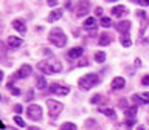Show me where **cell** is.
<instances>
[{"label": "cell", "mask_w": 149, "mask_h": 130, "mask_svg": "<svg viewBox=\"0 0 149 130\" xmlns=\"http://www.w3.org/2000/svg\"><path fill=\"white\" fill-rule=\"evenodd\" d=\"M137 3L141 6H149V0H137Z\"/></svg>", "instance_id": "cell-33"}, {"label": "cell", "mask_w": 149, "mask_h": 130, "mask_svg": "<svg viewBox=\"0 0 149 130\" xmlns=\"http://www.w3.org/2000/svg\"><path fill=\"white\" fill-rule=\"evenodd\" d=\"M28 130H40L39 127H34V125H31V127H28Z\"/></svg>", "instance_id": "cell-41"}, {"label": "cell", "mask_w": 149, "mask_h": 130, "mask_svg": "<svg viewBox=\"0 0 149 130\" xmlns=\"http://www.w3.org/2000/svg\"><path fill=\"white\" fill-rule=\"evenodd\" d=\"M14 122H16L19 127H25V121H23L20 116H14Z\"/></svg>", "instance_id": "cell-27"}, {"label": "cell", "mask_w": 149, "mask_h": 130, "mask_svg": "<svg viewBox=\"0 0 149 130\" xmlns=\"http://www.w3.org/2000/svg\"><path fill=\"white\" fill-rule=\"evenodd\" d=\"M95 60L98 64H102L106 60V53H102V51H98V53H95Z\"/></svg>", "instance_id": "cell-25"}, {"label": "cell", "mask_w": 149, "mask_h": 130, "mask_svg": "<svg viewBox=\"0 0 149 130\" xmlns=\"http://www.w3.org/2000/svg\"><path fill=\"white\" fill-rule=\"evenodd\" d=\"M120 105H121V107H124V110L127 109V102H126V99H121V101H120Z\"/></svg>", "instance_id": "cell-37"}, {"label": "cell", "mask_w": 149, "mask_h": 130, "mask_svg": "<svg viewBox=\"0 0 149 130\" xmlns=\"http://www.w3.org/2000/svg\"><path fill=\"white\" fill-rule=\"evenodd\" d=\"M36 84H37V88H40V90H44V88L47 87V81L44 76H37L36 77Z\"/></svg>", "instance_id": "cell-23"}, {"label": "cell", "mask_w": 149, "mask_h": 130, "mask_svg": "<svg viewBox=\"0 0 149 130\" xmlns=\"http://www.w3.org/2000/svg\"><path fill=\"white\" fill-rule=\"evenodd\" d=\"M2 79H3V71L0 70V81H2Z\"/></svg>", "instance_id": "cell-44"}, {"label": "cell", "mask_w": 149, "mask_h": 130, "mask_svg": "<svg viewBox=\"0 0 149 130\" xmlns=\"http://www.w3.org/2000/svg\"><path fill=\"white\" fill-rule=\"evenodd\" d=\"M0 99H2V95H0Z\"/></svg>", "instance_id": "cell-46"}, {"label": "cell", "mask_w": 149, "mask_h": 130, "mask_svg": "<svg viewBox=\"0 0 149 130\" xmlns=\"http://www.w3.org/2000/svg\"><path fill=\"white\" fill-rule=\"evenodd\" d=\"M50 91L54 93V95H59V96H65L70 93V88L65 87V85H59V84H53L50 87Z\"/></svg>", "instance_id": "cell-5"}, {"label": "cell", "mask_w": 149, "mask_h": 130, "mask_svg": "<svg viewBox=\"0 0 149 130\" xmlns=\"http://www.w3.org/2000/svg\"><path fill=\"white\" fill-rule=\"evenodd\" d=\"M100 25H101L102 28H110V26H112V20H110L109 17H101Z\"/></svg>", "instance_id": "cell-24"}, {"label": "cell", "mask_w": 149, "mask_h": 130, "mask_svg": "<svg viewBox=\"0 0 149 130\" xmlns=\"http://www.w3.org/2000/svg\"><path fill=\"white\" fill-rule=\"evenodd\" d=\"M47 107H48L50 118H58V116L61 115V111H62V109H64V105L61 104L59 101H54V99L47 101Z\"/></svg>", "instance_id": "cell-3"}, {"label": "cell", "mask_w": 149, "mask_h": 130, "mask_svg": "<svg viewBox=\"0 0 149 130\" xmlns=\"http://www.w3.org/2000/svg\"><path fill=\"white\" fill-rule=\"evenodd\" d=\"M120 42H121V45L126 46V48H129L130 45H132V39H130V36H129V32H126V34H123L120 37Z\"/></svg>", "instance_id": "cell-19"}, {"label": "cell", "mask_w": 149, "mask_h": 130, "mask_svg": "<svg viewBox=\"0 0 149 130\" xmlns=\"http://www.w3.org/2000/svg\"><path fill=\"white\" fill-rule=\"evenodd\" d=\"M5 129H6V127H5V124L2 122V121H0V130H5Z\"/></svg>", "instance_id": "cell-43"}, {"label": "cell", "mask_w": 149, "mask_h": 130, "mask_svg": "<svg viewBox=\"0 0 149 130\" xmlns=\"http://www.w3.org/2000/svg\"><path fill=\"white\" fill-rule=\"evenodd\" d=\"M84 53V48H81V46H74V48H72L68 51V57L70 59H78V57H81Z\"/></svg>", "instance_id": "cell-14"}, {"label": "cell", "mask_w": 149, "mask_h": 130, "mask_svg": "<svg viewBox=\"0 0 149 130\" xmlns=\"http://www.w3.org/2000/svg\"><path fill=\"white\" fill-rule=\"evenodd\" d=\"M86 122H87V127H88V129H92V127H96V121H95V119H87Z\"/></svg>", "instance_id": "cell-29"}, {"label": "cell", "mask_w": 149, "mask_h": 130, "mask_svg": "<svg viewBox=\"0 0 149 130\" xmlns=\"http://www.w3.org/2000/svg\"><path fill=\"white\" fill-rule=\"evenodd\" d=\"M135 115H137V105L127 107V109L124 110V116L127 119H135Z\"/></svg>", "instance_id": "cell-18"}, {"label": "cell", "mask_w": 149, "mask_h": 130, "mask_svg": "<svg viewBox=\"0 0 149 130\" xmlns=\"http://www.w3.org/2000/svg\"><path fill=\"white\" fill-rule=\"evenodd\" d=\"M137 16H138L140 19H144V17H146V14H144V11H138V12H137Z\"/></svg>", "instance_id": "cell-39"}, {"label": "cell", "mask_w": 149, "mask_h": 130, "mask_svg": "<svg viewBox=\"0 0 149 130\" xmlns=\"http://www.w3.org/2000/svg\"><path fill=\"white\" fill-rule=\"evenodd\" d=\"M13 26H14V30H17L20 34H25V32H26V25H25V22H23V20H20V19L13 20Z\"/></svg>", "instance_id": "cell-11"}, {"label": "cell", "mask_w": 149, "mask_h": 130, "mask_svg": "<svg viewBox=\"0 0 149 130\" xmlns=\"http://www.w3.org/2000/svg\"><path fill=\"white\" fill-rule=\"evenodd\" d=\"M137 130H144V127H143V125H138V127H137Z\"/></svg>", "instance_id": "cell-45"}, {"label": "cell", "mask_w": 149, "mask_h": 130, "mask_svg": "<svg viewBox=\"0 0 149 130\" xmlns=\"http://www.w3.org/2000/svg\"><path fill=\"white\" fill-rule=\"evenodd\" d=\"M98 84H100V77H98L95 73H88V74H86V76H82L79 79V87H81L82 90H90V88H93L95 85H98Z\"/></svg>", "instance_id": "cell-2"}, {"label": "cell", "mask_w": 149, "mask_h": 130, "mask_svg": "<svg viewBox=\"0 0 149 130\" xmlns=\"http://www.w3.org/2000/svg\"><path fill=\"white\" fill-rule=\"evenodd\" d=\"M100 111H101L102 115L109 116V118H115V116H116V113H115L113 109H106V107H102V109H100Z\"/></svg>", "instance_id": "cell-22"}, {"label": "cell", "mask_w": 149, "mask_h": 130, "mask_svg": "<svg viewBox=\"0 0 149 130\" xmlns=\"http://www.w3.org/2000/svg\"><path fill=\"white\" fill-rule=\"evenodd\" d=\"M101 99H102L101 95H95V96H93L92 99H90V102H92V104H98V102H100Z\"/></svg>", "instance_id": "cell-28"}, {"label": "cell", "mask_w": 149, "mask_h": 130, "mask_svg": "<svg viewBox=\"0 0 149 130\" xmlns=\"http://www.w3.org/2000/svg\"><path fill=\"white\" fill-rule=\"evenodd\" d=\"M37 68H39L42 73H45V74H54V73H53V70L50 68V65H48V62H47V60H44V62H39V64H37Z\"/></svg>", "instance_id": "cell-17"}, {"label": "cell", "mask_w": 149, "mask_h": 130, "mask_svg": "<svg viewBox=\"0 0 149 130\" xmlns=\"http://www.w3.org/2000/svg\"><path fill=\"white\" fill-rule=\"evenodd\" d=\"M33 95H34V93H33V90H30L26 93V98H25V101H31L33 99Z\"/></svg>", "instance_id": "cell-36"}, {"label": "cell", "mask_w": 149, "mask_h": 130, "mask_svg": "<svg viewBox=\"0 0 149 130\" xmlns=\"http://www.w3.org/2000/svg\"><path fill=\"white\" fill-rule=\"evenodd\" d=\"M8 45H9V48H19V46L22 45V39H19L16 36H9L8 37Z\"/></svg>", "instance_id": "cell-16"}, {"label": "cell", "mask_w": 149, "mask_h": 130, "mask_svg": "<svg viewBox=\"0 0 149 130\" xmlns=\"http://www.w3.org/2000/svg\"><path fill=\"white\" fill-rule=\"evenodd\" d=\"M137 121L135 119H126L124 122H118L116 124V130H132Z\"/></svg>", "instance_id": "cell-8"}, {"label": "cell", "mask_w": 149, "mask_h": 130, "mask_svg": "<svg viewBox=\"0 0 149 130\" xmlns=\"http://www.w3.org/2000/svg\"><path fill=\"white\" fill-rule=\"evenodd\" d=\"M88 11H90V3H88V2H81V3H79L78 11H76V16L78 17L86 16V14H88Z\"/></svg>", "instance_id": "cell-10"}, {"label": "cell", "mask_w": 149, "mask_h": 130, "mask_svg": "<svg viewBox=\"0 0 149 130\" xmlns=\"http://www.w3.org/2000/svg\"><path fill=\"white\" fill-rule=\"evenodd\" d=\"M82 26H84V30H87V31H95L96 30V20H95V17H87Z\"/></svg>", "instance_id": "cell-12"}, {"label": "cell", "mask_w": 149, "mask_h": 130, "mask_svg": "<svg viewBox=\"0 0 149 130\" xmlns=\"http://www.w3.org/2000/svg\"><path fill=\"white\" fill-rule=\"evenodd\" d=\"M47 62H48L50 68L53 70V73H59L61 70H62V64H61L58 59H54V57H53V59H48Z\"/></svg>", "instance_id": "cell-13"}, {"label": "cell", "mask_w": 149, "mask_h": 130, "mask_svg": "<svg viewBox=\"0 0 149 130\" xmlns=\"http://www.w3.org/2000/svg\"><path fill=\"white\" fill-rule=\"evenodd\" d=\"M14 111H16V113H19V115H20L22 111H23L22 105H20V104H16V105H14Z\"/></svg>", "instance_id": "cell-32"}, {"label": "cell", "mask_w": 149, "mask_h": 130, "mask_svg": "<svg viewBox=\"0 0 149 130\" xmlns=\"http://www.w3.org/2000/svg\"><path fill=\"white\" fill-rule=\"evenodd\" d=\"M112 16H113V17H123V16H126V14H127V9H126L124 6H123V5H118V6H113V8H112Z\"/></svg>", "instance_id": "cell-9"}, {"label": "cell", "mask_w": 149, "mask_h": 130, "mask_svg": "<svg viewBox=\"0 0 149 130\" xmlns=\"http://www.w3.org/2000/svg\"><path fill=\"white\" fill-rule=\"evenodd\" d=\"M132 101L135 102V104H143V101H141V98H140V95H134V96H132Z\"/></svg>", "instance_id": "cell-30"}, {"label": "cell", "mask_w": 149, "mask_h": 130, "mask_svg": "<svg viewBox=\"0 0 149 130\" xmlns=\"http://www.w3.org/2000/svg\"><path fill=\"white\" fill-rule=\"evenodd\" d=\"M48 40L54 46L62 48V46H65V44H67V36L64 34V31L61 30V28H53V30L50 31V34H48Z\"/></svg>", "instance_id": "cell-1"}, {"label": "cell", "mask_w": 149, "mask_h": 130, "mask_svg": "<svg viewBox=\"0 0 149 130\" xmlns=\"http://www.w3.org/2000/svg\"><path fill=\"white\" fill-rule=\"evenodd\" d=\"M58 5V2H54V0H51V2H48V6H56Z\"/></svg>", "instance_id": "cell-40"}, {"label": "cell", "mask_w": 149, "mask_h": 130, "mask_svg": "<svg viewBox=\"0 0 149 130\" xmlns=\"http://www.w3.org/2000/svg\"><path fill=\"white\" fill-rule=\"evenodd\" d=\"M95 14H96V16H102V8H96L95 9Z\"/></svg>", "instance_id": "cell-38"}, {"label": "cell", "mask_w": 149, "mask_h": 130, "mask_svg": "<svg viewBox=\"0 0 149 130\" xmlns=\"http://www.w3.org/2000/svg\"><path fill=\"white\" fill-rule=\"evenodd\" d=\"M26 115H28V118L33 119V121H39V119H42V109H40V105L31 104V105L26 109Z\"/></svg>", "instance_id": "cell-4"}, {"label": "cell", "mask_w": 149, "mask_h": 130, "mask_svg": "<svg viewBox=\"0 0 149 130\" xmlns=\"http://www.w3.org/2000/svg\"><path fill=\"white\" fill-rule=\"evenodd\" d=\"M65 8H72V2H65Z\"/></svg>", "instance_id": "cell-42"}, {"label": "cell", "mask_w": 149, "mask_h": 130, "mask_svg": "<svg viewBox=\"0 0 149 130\" xmlns=\"http://www.w3.org/2000/svg\"><path fill=\"white\" fill-rule=\"evenodd\" d=\"M61 130H78V129L73 122H64L62 125H61Z\"/></svg>", "instance_id": "cell-26"}, {"label": "cell", "mask_w": 149, "mask_h": 130, "mask_svg": "<svg viewBox=\"0 0 149 130\" xmlns=\"http://www.w3.org/2000/svg\"><path fill=\"white\" fill-rule=\"evenodd\" d=\"M61 17H62V9H56V11H53L48 16V22H56V20H59Z\"/></svg>", "instance_id": "cell-20"}, {"label": "cell", "mask_w": 149, "mask_h": 130, "mask_svg": "<svg viewBox=\"0 0 149 130\" xmlns=\"http://www.w3.org/2000/svg\"><path fill=\"white\" fill-rule=\"evenodd\" d=\"M115 30L118 31V32H121V34H126V32H129V30H130V22L129 20H121V22H118L115 25Z\"/></svg>", "instance_id": "cell-7"}, {"label": "cell", "mask_w": 149, "mask_h": 130, "mask_svg": "<svg viewBox=\"0 0 149 130\" xmlns=\"http://www.w3.org/2000/svg\"><path fill=\"white\" fill-rule=\"evenodd\" d=\"M98 44H100L101 46H107L110 44V36L109 34H101L100 40H98Z\"/></svg>", "instance_id": "cell-21"}, {"label": "cell", "mask_w": 149, "mask_h": 130, "mask_svg": "<svg viewBox=\"0 0 149 130\" xmlns=\"http://www.w3.org/2000/svg\"><path fill=\"white\" fill-rule=\"evenodd\" d=\"M141 84H143V85H149V74H148V76H143Z\"/></svg>", "instance_id": "cell-34"}, {"label": "cell", "mask_w": 149, "mask_h": 130, "mask_svg": "<svg viewBox=\"0 0 149 130\" xmlns=\"http://www.w3.org/2000/svg\"><path fill=\"white\" fill-rule=\"evenodd\" d=\"M11 93H13L14 96H19V95H20V90H19V88H16V87H13V88H11Z\"/></svg>", "instance_id": "cell-35"}, {"label": "cell", "mask_w": 149, "mask_h": 130, "mask_svg": "<svg viewBox=\"0 0 149 130\" xmlns=\"http://www.w3.org/2000/svg\"><path fill=\"white\" fill-rule=\"evenodd\" d=\"M124 84H126L124 77H121V76L115 77L113 81H112V90H121V88L124 87Z\"/></svg>", "instance_id": "cell-15"}, {"label": "cell", "mask_w": 149, "mask_h": 130, "mask_svg": "<svg viewBox=\"0 0 149 130\" xmlns=\"http://www.w3.org/2000/svg\"><path fill=\"white\" fill-rule=\"evenodd\" d=\"M31 71H33V68H31V65H28V64H25V65H22L20 67V70L17 71V74L14 77H17V79H23V77H28L31 74Z\"/></svg>", "instance_id": "cell-6"}, {"label": "cell", "mask_w": 149, "mask_h": 130, "mask_svg": "<svg viewBox=\"0 0 149 130\" xmlns=\"http://www.w3.org/2000/svg\"><path fill=\"white\" fill-rule=\"evenodd\" d=\"M140 98H141L143 104H146V102H149V93H143V95H140Z\"/></svg>", "instance_id": "cell-31"}]
</instances>
